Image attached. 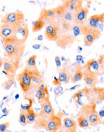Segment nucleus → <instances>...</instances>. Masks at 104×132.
<instances>
[{
    "label": "nucleus",
    "mask_w": 104,
    "mask_h": 132,
    "mask_svg": "<svg viewBox=\"0 0 104 132\" xmlns=\"http://www.w3.org/2000/svg\"><path fill=\"white\" fill-rule=\"evenodd\" d=\"M6 58L14 63H20L25 52L26 45L16 36L3 40Z\"/></svg>",
    "instance_id": "nucleus-1"
},
{
    "label": "nucleus",
    "mask_w": 104,
    "mask_h": 132,
    "mask_svg": "<svg viewBox=\"0 0 104 132\" xmlns=\"http://www.w3.org/2000/svg\"><path fill=\"white\" fill-rule=\"evenodd\" d=\"M16 79L19 82L24 97H30L37 90L38 87L31 80V70L25 67L18 75Z\"/></svg>",
    "instance_id": "nucleus-2"
},
{
    "label": "nucleus",
    "mask_w": 104,
    "mask_h": 132,
    "mask_svg": "<svg viewBox=\"0 0 104 132\" xmlns=\"http://www.w3.org/2000/svg\"><path fill=\"white\" fill-rule=\"evenodd\" d=\"M78 116H82L86 118L89 124L92 126L103 124V121L102 120V118H100L96 111V103L94 102L82 106L81 110L78 113Z\"/></svg>",
    "instance_id": "nucleus-3"
},
{
    "label": "nucleus",
    "mask_w": 104,
    "mask_h": 132,
    "mask_svg": "<svg viewBox=\"0 0 104 132\" xmlns=\"http://www.w3.org/2000/svg\"><path fill=\"white\" fill-rule=\"evenodd\" d=\"M36 125L46 130L48 132H57L62 126L61 116L55 115L48 119H42L38 117L35 121Z\"/></svg>",
    "instance_id": "nucleus-4"
},
{
    "label": "nucleus",
    "mask_w": 104,
    "mask_h": 132,
    "mask_svg": "<svg viewBox=\"0 0 104 132\" xmlns=\"http://www.w3.org/2000/svg\"><path fill=\"white\" fill-rule=\"evenodd\" d=\"M80 31L84 34V42L87 46H90L96 40L101 36L102 33L99 28H90L87 25L82 24L79 27Z\"/></svg>",
    "instance_id": "nucleus-5"
},
{
    "label": "nucleus",
    "mask_w": 104,
    "mask_h": 132,
    "mask_svg": "<svg viewBox=\"0 0 104 132\" xmlns=\"http://www.w3.org/2000/svg\"><path fill=\"white\" fill-rule=\"evenodd\" d=\"M25 16L22 11L10 12L7 13L1 20V22L13 26L21 27L24 23Z\"/></svg>",
    "instance_id": "nucleus-6"
},
{
    "label": "nucleus",
    "mask_w": 104,
    "mask_h": 132,
    "mask_svg": "<svg viewBox=\"0 0 104 132\" xmlns=\"http://www.w3.org/2000/svg\"><path fill=\"white\" fill-rule=\"evenodd\" d=\"M45 36L48 40L57 42L61 36L60 27L56 22L50 23L45 28Z\"/></svg>",
    "instance_id": "nucleus-7"
},
{
    "label": "nucleus",
    "mask_w": 104,
    "mask_h": 132,
    "mask_svg": "<svg viewBox=\"0 0 104 132\" xmlns=\"http://www.w3.org/2000/svg\"><path fill=\"white\" fill-rule=\"evenodd\" d=\"M42 109L39 113V118L42 119H48L55 115L54 108L51 103L50 98L46 99L41 103Z\"/></svg>",
    "instance_id": "nucleus-8"
},
{
    "label": "nucleus",
    "mask_w": 104,
    "mask_h": 132,
    "mask_svg": "<svg viewBox=\"0 0 104 132\" xmlns=\"http://www.w3.org/2000/svg\"><path fill=\"white\" fill-rule=\"evenodd\" d=\"M21 27L3 23L1 27V30H0V37L2 40H4L6 38L12 37L16 36L18 30Z\"/></svg>",
    "instance_id": "nucleus-9"
},
{
    "label": "nucleus",
    "mask_w": 104,
    "mask_h": 132,
    "mask_svg": "<svg viewBox=\"0 0 104 132\" xmlns=\"http://www.w3.org/2000/svg\"><path fill=\"white\" fill-rule=\"evenodd\" d=\"M89 12V8L87 7H82L78 10H76L74 13V22L76 25L83 24L86 21Z\"/></svg>",
    "instance_id": "nucleus-10"
},
{
    "label": "nucleus",
    "mask_w": 104,
    "mask_h": 132,
    "mask_svg": "<svg viewBox=\"0 0 104 132\" xmlns=\"http://www.w3.org/2000/svg\"><path fill=\"white\" fill-rule=\"evenodd\" d=\"M3 67L4 70L9 73L11 76H14L17 71V70L20 67V63H14L10 61L8 58L4 57L3 59Z\"/></svg>",
    "instance_id": "nucleus-11"
},
{
    "label": "nucleus",
    "mask_w": 104,
    "mask_h": 132,
    "mask_svg": "<svg viewBox=\"0 0 104 132\" xmlns=\"http://www.w3.org/2000/svg\"><path fill=\"white\" fill-rule=\"evenodd\" d=\"M56 18L57 13L55 8L50 9L43 8L41 10L39 19H42L45 22H48L50 23L53 22H55Z\"/></svg>",
    "instance_id": "nucleus-12"
},
{
    "label": "nucleus",
    "mask_w": 104,
    "mask_h": 132,
    "mask_svg": "<svg viewBox=\"0 0 104 132\" xmlns=\"http://www.w3.org/2000/svg\"><path fill=\"white\" fill-rule=\"evenodd\" d=\"M85 70L98 76V75H101L100 72V65L98 63V60L96 59H91L87 61L86 64L84 65Z\"/></svg>",
    "instance_id": "nucleus-13"
},
{
    "label": "nucleus",
    "mask_w": 104,
    "mask_h": 132,
    "mask_svg": "<svg viewBox=\"0 0 104 132\" xmlns=\"http://www.w3.org/2000/svg\"><path fill=\"white\" fill-rule=\"evenodd\" d=\"M83 78L86 85L91 88L95 87L96 84L99 82L98 76L89 72L85 70L83 71Z\"/></svg>",
    "instance_id": "nucleus-14"
},
{
    "label": "nucleus",
    "mask_w": 104,
    "mask_h": 132,
    "mask_svg": "<svg viewBox=\"0 0 104 132\" xmlns=\"http://www.w3.org/2000/svg\"><path fill=\"white\" fill-rule=\"evenodd\" d=\"M104 20V14L103 13L99 14H94L90 16L89 19L88 26L90 28H98V27L99 25L103 24Z\"/></svg>",
    "instance_id": "nucleus-15"
},
{
    "label": "nucleus",
    "mask_w": 104,
    "mask_h": 132,
    "mask_svg": "<svg viewBox=\"0 0 104 132\" xmlns=\"http://www.w3.org/2000/svg\"><path fill=\"white\" fill-rule=\"evenodd\" d=\"M89 91H90V89L87 88L78 90L77 92L75 93L74 96H73V99H74L75 102L80 106H83L84 104L83 103V101H82V98L87 96L89 94Z\"/></svg>",
    "instance_id": "nucleus-16"
},
{
    "label": "nucleus",
    "mask_w": 104,
    "mask_h": 132,
    "mask_svg": "<svg viewBox=\"0 0 104 132\" xmlns=\"http://www.w3.org/2000/svg\"><path fill=\"white\" fill-rule=\"evenodd\" d=\"M70 70L68 66L65 65L62 68V69L60 70L59 71V76L58 79L60 80V82H63L65 84H67L70 79Z\"/></svg>",
    "instance_id": "nucleus-17"
},
{
    "label": "nucleus",
    "mask_w": 104,
    "mask_h": 132,
    "mask_svg": "<svg viewBox=\"0 0 104 132\" xmlns=\"http://www.w3.org/2000/svg\"><path fill=\"white\" fill-rule=\"evenodd\" d=\"M29 35V28L28 23H25L24 25H22L21 28L18 30L16 37L23 42L25 43Z\"/></svg>",
    "instance_id": "nucleus-18"
},
{
    "label": "nucleus",
    "mask_w": 104,
    "mask_h": 132,
    "mask_svg": "<svg viewBox=\"0 0 104 132\" xmlns=\"http://www.w3.org/2000/svg\"><path fill=\"white\" fill-rule=\"evenodd\" d=\"M60 129L63 130H76L77 129V122L74 119L70 117H65L63 119V125Z\"/></svg>",
    "instance_id": "nucleus-19"
},
{
    "label": "nucleus",
    "mask_w": 104,
    "mask_h": 132,
    "mask_svg": "<svg viewBox=\"0 0 104 132\" xmlns=\"http://www.w3.org/2000/svg\"><path fill=\"white\" fill-rule=\"evenodd\" d=\"M82 69H83V67L81 66H77L75 68L74 75L70 76L71 82L72 83H76V82L81 80L83 79V71Z\"/></svg>",
    "instance_id": "nucleus-20"
},
{
    "label": "nucleus",
    "mask_w": 104,
    "mask_h": 132,
    "mask_svg": "<svg viewBox=\"0 0 104 132\" xmlns=\"http://www.w3.org/2000/svg\"><path fill=\"white\" fill-rule=\"evenodd\" d=\"M31 80L38 87L43 83V77L38 69L31 70Z\"/></svg>",
    "instance_id": "nucleus-21"
},
{
    "label": "nucleus",
    "mask_w": 104,
    "mask_h": 132,
    "mask_svg": "<svg viewBox=\"0 0 104 132\" xmlns=\"http://www.w3.org/2000/svg\"><path fill=\"white\" fill-rule=\"evenodd\" d=\"M45 25V22L42 19H38L32 22V31L33 32L40 31Z\"/></svg>",
    "instance_id": "nucleus-22"
},
{
    "label": "nucleus",
    "mask_w": 104,
    "mask_h": 132,
    "mask_svg": "<svg viewBox=\"0 0 104 132\" xmlns=\"http://www.w3.org/2000/svg\"><path fill=\"white\" fill-rule=\"evenodd\" d=\"M27 124H33L37 118V114L33 108L27 110L26 113Z\"/></svg>",
    "instance_id": "nucleus-23"
},
{
    "label": "nucleus",
    "mask_w": 104,
    "mask_h": 132,
    "mask_svg": "<svg viewBox=\"0 0 104 132\" xmlns=\"http://www.w3.org/2000/svg\"><path fill=\"white\" fill-rule=\"evenodd\" d=\"M36 58H37V55H33L32 56H30L26 61V67L28 68V69L31 70H37V67L36 66Z\"/></svg>",
    "instance_id": "nucleus-24"
},
{
    "label": "nucleus",
    "mask_w": 104,
    "mask_h": 132,
    "mask_svg": "<svg viewBox=\"0 0 104 132\" xmlns=\"http://www.w3.org/2000/svg\"><path fill=\"white\" fill-rule=\"evenodd\" d=\"M74 13H75L74 12H71L70 11H68L65 9V12H64L63 16L61 17V19L63 21H68L69 22H70L74 21Z\"/></svg>",
    "instance_id": "nucleus-25"
},
{
    "label": "nucleus",
    "mask_w": 104,
    "mask_h": 132,
    "mask_svg": "<svg viewBox=\"0 0 104 132\" xmlns=\"http://www.w3.org/2000/svg\"><path fill=\"white\" fill-rule=\"evenodd\" d=\"M77 122L78 126L81 128H88L89 127V125H90L88 120L82 116H78L77 118Z\"/></svg>",
    "instance_id": "nucleus-26"
},
{
    "label": "nucleus",
    "mask_w": 104,
    "mask_h": 132,
    "mask_svg": "<svg viewBox=\"0 0 104 132\" xmlns=\"http://www.w3.org/2000/svg\"><path fill=\"white\" fill-rule=\"evenodd\" d=\"M71 27L70 22L68 21H62L60 27V31H61V35L62 33H66L70 30Z\"/></svg>",
    "instance_id": "nucleus-27"
},
{
    "label": "nucleus",
    "mask_w": 104,
    "mask_h": 132,
    "mask_svg": "<svg viewBox=\"0 0 104 132\" xmlns=\"http://www.w3.org/2000/svg\"><path fill=\"white\" fill-rule=\"evenodd\" d=\"M26 113L27 111L21 109V113L19 114V122L22 126H25L27 124V118H26Z\"/></svg>",
    "instance_id": "nucleus-28"
},
{
    "label": "nucleus",
    "mask_w": 104,
    "mask_h": 132,
    "mask_svg": "<svg viewBox=\"0 0 104 132\" xmlns=\"http://www.w3.org/2000/svg\"><path fill=\"white\" fill-rule=\"evenodd\" d=\"M23 100L25 101H27V103L25 104H21V109L25 110V111H27V110L30 109V108H31L32 104H33V100L30 97H24Z\"/></svg>",
    "instance_id": "nucleus-29"
},
{
    "label": "nucleus",
    "mask_w": 104,
    "mask_h": 132,
    "mask_svg": "<svg viewBox=\"0 0 104 132\" xmlns=\"http://www.w3.org/2000/svg\"><path fill=\"white\" fill-rule=\"evenodd\" d=\"M10 126V122H5L0 124V132H7V129Z\"/></svg>",
    "instance_id": "nucleus-30"
},
{
    "label": "nucleus",
    "mask_w": 104,
    "mask_h": 132,
    "mask_svg": "<svg viewBox=\"0 0 104 132\" xmlns=\"http://www.w3.org/2000/svg\"><path fill=\"white\" fill-rule=\"evenodd\" d=\"M63 87H62L61 86H60V85H58L57 87L54 90V92L55 96V97H58V96H59L60 94H61V93H63Z\"/></svg>",
    "instance_id": "nucleus-31"
},
{
    "label": "nucleus",
    "mask_w": 104,
    "mask_h": 132,
    "mask_svg": "<svg viewBox=\"0 0 104 132\" xmlns=\"http://www.w3.org/2000/svg\"><path fill=\"white\" fill-rule=\"evenodd\" d=\"M55 62L56 64V67H57V71H60V67H61V59H60V57L59 55H57L55 56Z\"/></svg>",
    "instance_id": "nucleus-32"
},
{
    "label": "nucleus",
    "mask_w": 104,
    "mask_h": 132,
    "mask_svg": "<svg viewBox=\"0 0 104 132\" xmlns=\"http://www.w3.org/2000/svg\"><path fill=\"white\" fill-rule=\"evenodd\" d=\"M73 34H74V37H77L79 36L81 33V31H80L79 27L78 25H74L73 27Z\"/></svg>",
    "instance_id": "nucleus-33"
},
{
    "label": "nucleus",
    "mask_w": 104,
    "mask_h": 132,
    "mask_svg": "<svg viewBox=\"0 0 104 132\" xmlns=\"http://www.w3.org/2000/svg\"><path fill=\"white\" fill-rule=\"evenodd\" d=\"M52 83L54 85H60L61 84V82H60V80H59V79L58 78H57V77L54 76V80H53Z\"/></svg>",
    "instance_id": "nucleus-34"
},
{
    "label": "nucleus",
    "mask_w": 104,
    "mask_h": 132,
    "mask_svg": "<svg viewBox=\"0 0 104 132\" xmlns=\"http://www.w3.org/2000/svg\"><path fill=\"white\" fill-rule=\"evenodd\" d=\"M97 60L99 65L101 66V67L102 65V67H103V55H101L100 56V57L99 58V59Z\"/></svg>",
    "instance_id": "nucleus-35"
},
{
    "label": "nucleus",
    "mask_w": 104,
    "mask_h": 132,
    "mask_svg": "<svg viewBox=\"0 0 104 132\" xmlns=\"http://www.w3.org/2000/svg\"><path fill=\"white\" fill-rule=\"evenodd\" d=\"M3 86L4 87V89H5V90H8V89H9L11 87H12V86L9 85V84L7 83L6 81L5 82V83L3 84Z\"/></svg>",
    "instance_id": "nucleus-36"
},
{
    "label": "nucleus",
    "mask_w": 104,
    "mask_h": 132,
    "mask_svg": "<svg viewBox=\"0 0 104 132\" xmlns=\"http://www.w3.org/2000/svg\"><path fill=\"white\" fill-rule=\"evenodd\" d=\"M76 61L78 62V64H79L80 63H81V62L83 61V57L82 55H77L76 56Z\"/></svg>",
    "instance_id": "nucleus-37"
},
{
    "label": "nucleus",
    "mask_w": 104,
    "mask_h": 132,
    "mask_svg": "<svg viewBox=\"0 0 104 132\" xmlns=\"http://www.w3.org/2000/svg\"><path fill=\"white\" fill-rule=\"evenodd\" d=\"M98 115H99L100 118H101L102 119L103 118V117H104V110H103V109H101V111H100L99 112H98Z\"/></svg>",
    "instance_id": "nucleus-38"
},
{
    "label": "nucleus",
    "mask_w": 104,
    "mask_h": 132,
    "mask_svg": "<svg viewBox=\"0 0 104 132\" xmlns=\"http://www.w3.org/2000/svg\"><path fill=\"white\" fill-rule=\"evenodd\" d=\"M32 47H33V49H37V50H38V49H39L40 48H41V45H39V44H35V45H33Z\"/></svg>",
    "instance_id": "nucleus-39"
},
{
    "label": "nucleus",
    "mask_w": 104,
    "mask_h": 132,
    "mask_svg": "<svg viewBox=\"0 0 104 132\" xmlns=\"http://www.w3.org/2000/svg\"><path fill=\"white\" fill-rule=\"evenodd\" d=\"M37 39L38 40H39V41H42L43 40V35H39V36L37 37Z\"/></svg>",
    "instance_id": "nucleus-40"
},
{
    "label": "nucleus",
    "mask_w": 104,
    "mask_h": 132,
    "mask_svg": "<svg viewBox=\"0 0 104 132\" xmlns=\"http://www.w3.org/2000/svg\"><path fill=\"white\" fill-rule=\"evenodd\" d=\"M63 130L64 132H76V130Z\"/></svg>",
    "instance_id": "nucleus-41"
},
{
    "label": "nucleus",
    "mask_w": 104,
    "mask_h": 132,
    "mask_svg": "<svg viewBox=\"0 0 104 132\" xmlns=\"http://www.w3.org/2000/svg\"><path fill=\"white\" fill-rule=\"evenodd\" d=\"M79 87V85H75V86H74V87H71V88H69L68 89L69 90H74V89H76V88L77 87Z\"/></svg>",
    "instance_id": "nucleus-42"
},
{
    "label": "nucleus",
    "mask_w": 104,
    "mask_h": 132,
    "mask_svg": "<svg viewBox=\"0 0 104 132\" xmlns=\"http://www.w3.org/2000/svg\"><path fill=\"white\" fill-rule=\"evenodd\" d=\"M3 64V60L1 57H0V68H1Z\"/></svg>",
    "instance_id": "nucleus-43"
},
{
    "label": "nucleus",
    "mask_w": 104,
    "mask_h": 132,
    "mask_svg": "<svg viewBox=\"0 0 104 132\" xmlns=\"http://www.w3.org/2000/svg\"><path fill=\"white\" fill-rule=\"evenodd\" d=\"M2 112H3V113H7V110L6 109V108H4V109L2 110Z\"/></svg>",
    "instance_id": "nucleus-44"
},
{
    "label": "nucleus",
    "mask_w": 104,
    "mask_h": 132,
    "mask_svg": "<svg viewBox=\"0 0 104 132\" xmlns=\"http://www.w3.org/2000/svg\"><path fill=\"white\" fill-rule=\"evenodd\" d=\"M19 94H16V95H15V97H14V98H15L16 100H17L18 98H19Z\"/></svg>",
    "instance_id": "nucleus-45"
},
{
    "label": "nucleus",
    "mask_w": 104,
    "mask_h": 132,
    "mask_svg": "<svg viewBox=\"0 0 104 132\" xmlns=\"http://www.w3.org/2000/svg\"><path fill=\"white\" fill-rule=\"evenodd\" d=\"M57 132H64L63 131V130H62V129H60V130H58Z\"/></svg>",
    "instance_id": "nucleus-46"
},
{
    "label": "nucleus",
    "mask_w": 104,
    "mask_h": 132,
    "mask_svg": "<svg viewBox=\"0 0 104 132\" xmlns=\"http://www.w3.org/2000/svg\"><path fill=\"white\" fill-rule=\"evenodd\" d=\"M22 132H25V131H22Z\"/></svg>",
    "instance_id": "nucleus-47"
},
{
    "label": "nucleus",
    "mask_w": 104,
    "mask_h": 132,
    "mask_svg": "<svg viewBox=\"0 0 104 132\" xmlns=\"http://www.w3.org/2000/svg\"><path fill=\"white\" fill-rule=\"evenodd\" d=\"M41 132H44V131H41Z\"/></svg>",
    "instance_id": "nucleus-48"
}]
</instances>
